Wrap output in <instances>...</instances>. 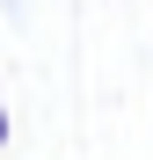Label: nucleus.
Instances as JSON below:
<instances>
[{"mask_svg":"<svg viewBox=\"0 0 153 160\" xmlns=\"http://www.w3.org/2000/svg\"><path fill=\"white\" fill-rule=\"evenodd\" d=\"M0 153H8V102H0Z\"/></svg>","mask_w":153,"mask_h":160,"instance_id":"obj_1","label":"nucleus"}]
</instances>
